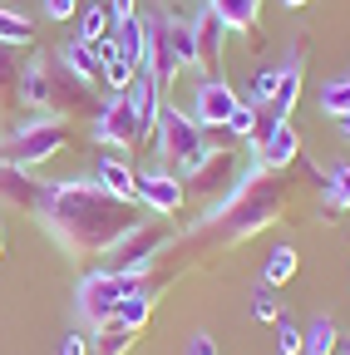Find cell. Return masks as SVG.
<instances>
[{"label":"cell","instance_id":"cell-20","mask_svg":"<svg viewBox=\"0 0 350 355\" xmlns=\"http://www.w3.org/2000/svg\"><path fill=\"white\" fill-rule=\"evenodd\" d=\"M94 183H99V188H109V193H114V198H123V202H139V173L128 168V163H119V158H99Z\"/></svg>","mask_w":350,"mask_h":355},{"label":"cell","instance_id":"cell-13","mask_svg":"<svg viewBox=\"0 0 350 355\" xmlns=\"http://www.w3.org/2000/svg\"><path fill=\"white\" fill-rule=\"evenodd\" d=\"M296 158H301V133H296L291 119H277V123L256 139V163L272 168V173H281V168H291Z\"/></svg>","mask_w":350,"mask_h":355},{"label":"cell","instance_id":"cell-18","mask_svg":"<svg viewBox=\"0 0 350 355\" xmlns=\"http://www.w3.org/2000/svg\"><path fill=\"white\" fill-rule=\"evenodd\" d=\"M0 198H6L10 207L35 212L40 198H45V183H40V178H30V168H6V163H0Z\"/></svg>","mask_w":350,"mask_h":355},{"label":"cell","instance_id":"cell-17","mask_svg":"<svg viewBox=\"0 0 350 355\" xmlns=\"http://www.w3.org/2000/svg\"><path fill=\"white\" fill-rule=\"evenodd\" d=\"M301 79H306V44L291 55V64L277 74V94H272V104H267V114H277V119H291L296 114V99H301Z\"/></svg>","mask_w":350,"mask_h":355},{"label":"cell","instance_id":"cell-7","mask_svg":"<svg viewBox=\"0 0 350 355\" xmlns=\"http://www.w3.org/2000/svg\"><path fill=\"white\" fill-rule=\"evenodd\" d=\"M183 188L188 193H222V188H232V178H237V158H232V148H222V144H202L188 163H183Z\"/></svg>","mask_w":350,"mask_h":355},{"label":"cell","instance_id":"cell-23","mask_svg":"<svg viewBox=\"0 0 350 355\" xmlns=\"http://www.w3.org/2000/svg\"><path fill=\"white\" fill-rule=\"evenodd\" d=\"M79 40H89V44L114 40V10H109V0H94V6L79 10Z\"/></svg>","mask_w":350,"mask_h":355},{"label":"cell","instance_id":"cell-32","mask_svg":"<svg viewBox=\"0 0 350 355\" xmlns=\"http://www.w3.org/2000/svg\"><path fill=\"white\" fill-rule=\"evenodd\" d=\"M256 114H261V109H252V104H237V109H232V119H227L232 144H237V139H252V133H256Z\"/></svg>","mask_w":350,"mask_h":355},{"label":"cell","instance_id":"cell-11","mask_svg":"<svg viewBox=\"0 0 350 355\" xmlns=\"http://www.w3.org/2000/svg\"><path fill=\"white\" fill-rule=\"evenodd\" d=\"M188 25H193V69H198L202 79L222 74V40H227V25L217 20L212 10L193 15Z\"/></svg>","mask_w":350,"mask_h":355},{"label":"cell","instance_id":"cell-14","mask_svg":"<svg viewBox=\"0 0 350 355\" xmlns=\"http://www.w3.org/2000/svg\"><path fill=\"white\" fill-rule=\"evenodd\" d=\"M128 104H134V123H139V144H153V128H158V114H163V94H158V84L148 69L134 74V84L123 89Z\"/></svg>","mask_w":350,"mask_h":355},{"label":"cell","instance_id":"cell-35","mask_svg":"<svg viewBox=\"0 0 350 355\" xmlns=\"http://www.w3.org/2000/svg\"><path fill=\"white\" fill-rule=\"evenodd\" d=\"M188 355H217V340H212L207 331H198V336L188 340Z\"/></svg>","mask_w":350,"mask_h":355},{"label":"cell","instance_id":"cell-34","mask_svg":"<svg viewBox=\"0 0 350 355\" xmlns=\"http://www.w3.org/2000/svg\"><path fill=\"white\" fill-rule=\"evenodd\" d=\"M50 20H79V0H45Z\"/></svg>","mask_w":350,"mask_h":355},{"label":"cell","instance_id":"cell-16","mask_svg":"<svg viewBox=\"0 0 350 355\" xmlns=\"http://www.w3.org/2000/svg\"><path fill=\"white\" fill-rule=\"evenodd\" d=\"M207 10L222 20L232 35L261 40V0H207Z\"/></svg>","mask_w":350,"mask_h":355},{"label":"cell","instance_id":"cell-4","mask_svg":"<svg viewBox=\"0 0 350 355\" xmlns=\"http://www.w3.org/2000/svg\"><path fill=\"white\" fill-rule=\"evenodd\" d=\"M173 247V227L168 222H139L128 237H119L104 257V272H119V277H148L153 266H158V257Z\"/></svg>","mask_w":350,"mask_h":355},{"label":"cell","instance_id":"cell-1","mask_svg":"<svg viewBox=\"0 0 350 355\" xmlns=\"http://www.w3.org/2000/svg\"><path fill=\"white\" fill-rule=\"evenodd\" d=\"M139 207L143 202L114 198L94 178H69V183H45V198H40L35 217L60 242L64 257L89 261V257H104L119 237L139 227Z\"/></svg>","mask_w":350,"mask_h":355},{"label":"cell","instance_id":"cell-31","mask_svg":"<svg viewBox=\"0 0 350 355\" xmlns=\"http://www.w3.org/2000/svg\"><path fill=\"white\" fill-rule=\"evenodd\" d=\"M321 109H326L331 119H345V114H350V79H331V84L321 89Z\"/></svg>","mask_w":350,"mask_h":355},{"label":"cell","instance_id":"cell-41","mask_svg":"<svg viewBox=\"0 0 350 355\" xmlns=\"http://www.w3.org/2000/svg\"><path fill=\"white\" fill-rule=\"evenodd\" d=\"M0 257H6V227H0Z\"/></svg>","mask_w":350,"mask_h":355},{"label":"cell","instance_id":"cell-8","mask_svg":"<svg viewBox=\"0 0 350 355\" xmlns=\"http://www.w3.org/2000/svg\"><path fill=\"white\" fill-rule=\"evenodd\" d=\"M134 286H139V277H119V272H104V266L89 272V277L79 282V311H84V321H94V326L109 321L114 306L134 291Z\"/></svg>","mask_w":350,"mask_h":355},{"label":"cell","instance_id":"cell-22","mask_svg":"<svg viewBox=\"0 0 350 355\" xmlns=\"http://www.w3.org/2000/svg\"><path fill=\"white\" fill-rule=\"evenodd\" d=\"M296 272H301V257H296V247H272L267 252V261H261V282L267 286H286V282H296Z\"/></svg>","mask_w":350,"mask_h":355},{"label":"cell","instance_id":"cell-38","mask_svg":"<svg viewBox=\"0 0 350 355\" xmlns=\"http://www.w3.org/2000/svg\"><path fill=\"white\" fill-rule=\"evenodd\" d=\"M281 6H286V10H301V6H311V0H281Z\"/></svg>","mask_w":350,"mask_h":355},{"label":"cell","instance_id":"cell-33","mask_svg":"<svg viewBox=\"0 0 350 355\" xmlns=\"http://www.w3.org/2000/svg\"><path fill=\"white\" fill-rule=\"evenodd\" d=\"M277 350L281 355H301L306 350V331H296L291 321H277Z\"/></svg>","mask_w":350,"mask_h":355},{"label":"cell","instance_id":"cell-26","mask_svg":"<svg viewBox=\"0 0 350 355\" xmlns=\"http://www.w3.org/2000/svg\"><path fill=\"white\" fill-rule=\"evenodd\" d=\"M0 44H10V50H20V44H35V20L15 15L0 6Z\"/></svg>","mask_w":350,"mask_h":355},{"label":"cell","instance_id":"cell-9","mask_svg":"<svg viewBox=\"0 0 350 355\" xmlns=\"http://www.w3.org/2000/svg\"><path fill=\"white\" fill-rule=\"evenodd\" d=\"M94 144L99 148H139V123L128 94H109L94 114Z\"/></svg>","mask_w":350,"mask_h":355},{"label":"cell","instance_id":"cell-37","mask_svg":"<svg viewBox=\"0 0 350 355\" xmlns=\"http://www.w3.org/2000/svg\"><path fill=\"white\" fill-rule=\"evenodd\" d=\"M60 355H89V340H84V336H64Z\"/></svg>","mask_w":350,"mask_h":355},{"label":"cell","instance_id":"cell-6","mask_svg":"<svg viewBox=\"0 0 350 355\" xmlns=\"http://www.w3.org/2000/svg\"><path fill=\"white\" fill-rule=\"evenodd\" d=\"M202 144H207V139H202L198 119H193V114H178V109H168V104H163L158 128H153V148H158V158L168 163V173H173V168L183 173V163H188Z\"/></svg>","mask_w":350,"mask_h":355},{"label":"cell","instance_id":"cell-10","mask_svg":"<svg viewBox=\"0 0 350 355\" xmlns=\"http://www.w3.org/2000/svg\"><path fill=\"white\" fill-rule=\"evenodd\" d=\"M237 104H242V99H237V89H232L222 74L198 79V94H193V119H198V128H207V133L227 128V119H232Z\"/></svg>","mask_w":350,"mask_h":355},{"label":"cell","instance_id":"cell-2","mask_svg":"<svg viewBox=\"0 0 350 355\" xmlns=\"http://www.w3.org/2000/svg\"><path fill=\"white\" fill-rule=\"evenodd\" d=\"M281 212H286V183L272 168L252 163V173L242 178V183L222 202L207 207L202 232L222 237V242H242V237H256L261 227H272V222H281Z\"/></svg>","mask_w":350,"mask_h":355},{"label":"cell","instance_id":"cell-40","mask_svg":"<svg viewBox=\"0 0 350 355\" xmlns=\"http://www.w3.org/2000/svg\"><path fill=\"white\" fill-rule=\"evenodd\" d=\"M340 355H350V336H345V340H340Z\"/></svg>","mask_w":350,"mask_h":355},{"label":"cell","instance_id":"cell-5","mask_svg":"<svg viewBox=\"0 0 350 355\" xmlns=\"http://www.w3.org/2000/svg\"><path fill=\"white\" fill-rule=\"evenodd\" d=\"M64 144H69L64 119H35V123H20L10 139L0 144V163L6 168H35V163H50Z\"/></svg>","mask_w":350,"mask_h":355},{"label":"cell","instance_id":"cell-25","mask_svg":"<svg viewBox=\"0 0 350 355\" xmlns=\"http://www.w3.org/2000/svg\"><path fill=\"white\" fill-rule=\"evenodd\" d=\"M340 350V331L331 316H316L311 326H306V350L301 355H335Z\"/></svg>","mask_w":350,"mask_h":355},{"label":"cell","instance_id":"cell-24","mask_svg":"<svg viewBox=\"0 0 350 355\" xmlns=\"http://www.w3.org/2000/svg\"><path fill=\"white\" fill-rule=\"evenodd\" d=\"M10 104H20V60L10 44H0V114Z\"/></svg>","mask_w":350,"mask_h":355},{"label":"cell","instance_id":"cell-28","mask_svg":"<svg viewBox=\"0 0 350 355\" xmlns=\"http://www.w3.org/2000/svg\"><path fill=\"white\" fill-rule=\"evenodd\" d=\"M247 311H252V321H267V326H277V321H281V296H277V286H267V282H261V286L252 291Z\"/></svg>","mask_w":350,"mask_h":355},{"label":"cell","instance_id":"cell-19","mask_svg":"<svg viewBox=\"0 0 350 355\" xmlns=\"http://www.w3.org/2000/svg\"><path fill=\"white\" fill-rule=\"evenodd\" d=\"M60 60H64V69H69L74 79H84L89 89H99V84H104V55H99V44H89V40H74Z\"/></svg>","mask_w":350,"mask_h":355},{"label":"cell","instance_id":"cell-39","mask_svg":"<svg viewBox=\"0 0 350 355\" xmlns=\"http://www.w3.org/2000/svg\"><path fill=\"white\" fill-rule=\"evenodd\" d=\"M340 128H345V139H350V114H345V119H340Z\"/></svg>","mask_w":350,"mask_h":355},{"label":"cell","instance_id":"cell-15","mask_svg":"<svg viewBox=\"0 0 350 355\" xmlns=\"http://www.w3.org/2000/svg\"><path fill=\"white\" fill-rule=\"evenodd\" d=\"M55 74H60V55H40L20 69V104L30 109H50L55 104Z\"/></svg>","mask_w":350,"mask_h":355},{"label":"cell","instance_id":"cell-27","mask_svg":"<svg viewBox=\"0 0 350 355\" xmlns=\"http://www.w3.org/2000/svg\"><path fill=\"white\" fill-rule=\"evenodd\" d=\"M134 340H139V331H128L123 321H114V316L99 321V355H123Z\"/></svg>","mask_w":350,"mask_h":355},{"label":"cell","instance_id":"cell-30","mask_svg":"<svg viewBox=\"0 0 350 355\" xmlns=\"http://www.w3.org/2000/svg\"><path fill=\"white\" fill-rule=\"evenodd\" d=\"M277 74H281V69H261V74H252V84H247V99H242V104H252V109H267V104H272V94H277Z\"/></svg>","mask_w":350,"mask_h":355},{"label":"cell","instance_id":"cell-3","mask_svg":"<svg viewBox=\"0 0 350 355\" xmlns=\"http://www.w3.org/2000/svg\"><path fill=\"white\" fill-rule=\"evenodd\" d=\"M188 64H193V25L173 20V15L143 20V69L153 74L158 94H168V84L178 79V69H188Z\"/></svg>","mask_w":350,"mask_h":355},{"label":"cell","instance_id":"cell-21","mask_svg":"<svg viewBox=\"0 0 350 355\" xmlns=\"http://www.w3.org/2000/svg\"><path fill=\"white\" fill-rule=\"evenodd\" d=\"M99 55H104V84L114 89V94H123V89L134 84L139 64H134V60H128V55L119 50V40H104V44H99Z\"/></svg>","mask_w":350,"mask_h":355},{"label":"cell","instance_id":"cell-12","mask_svg":"<svg viewBox=\"0 0 350 355\" xmlns=\"http://www.w3.org/2000/svg\"><path fill=\"white\" fill-rule=\"evenodd\" d=\"M139 202L153 207L158 217H173V212L188 202V188H183V178H178V173H168V168H158V173H139Z\"/></svg>","mask_w":350,"mask_h":355},{"label":"cell","instance_id":"cell-29","mask_svg":"<svg viewBox=\"0 0 350 355\" xmlns=\"http://www.w3.org/2000/svg\"><path fill=\"white\" fill-rule=\"evenodd\" d=\"M350 207V163H340L326 178V212H345Z\"/></svg>","mask_w":350,"mask_h":355},{"label":"cell","instance_id":"cell-36","mask_svg":"<svg viewBox=\"0 0 350 355\" xmlns=\"http://www.w3.org/2000/svg\"><path fill=\"white\" fill-rule=\"evenodd\" d=\"M109 10H114V25L119 20H134L139 15V0H109Z\"/></svg>","mask_w":350,"mask_h":355}]
</instances>
